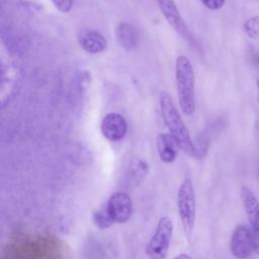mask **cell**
<instances>
[{
  "label": "cell",
  "mask_w": 259,
  "mask_h": 259,
  "mask_svg": "<svg viewBox=\"0 0 259 259\" xmlns=\"http://www.w3.org/2000/svg\"><path fill=\"white\" fill-rule=\"evenodd\" d=\"M160 108L163 120L167 125L170 134L175 139L178 147L187 155L198 157V151L192 142L189 132L184 124L180 114L171 98V96L163 91L160 93Z\"/></svg>",
  "instance_id": "cell-1"
},
{
  "label": "cell",
  "mask_w": 259,
  "mask_h": 259,
  "mask_svg": "<svg viewBox=\"0 0 259 259\" xmlns=\"http://www.w3.org/2000/svg\"><path fill=\"white\" fill-rule=\"evenodd\" d=\"M175 77L179 105L185 115H190L195 110L194 97V73L189 59L179 56L175 62Z\"/></svg>",
  "instance_id": "cell-2"
},
{
  "label": "cell",
  "mask_w": 259,
  "mask_h": 259,
  "mask_svg": "<svg viewBox=\"0 0 259 259\" xmlns=\"http://www.w3.org/2000/svg\"><path fill=\"white\" fill-rule=\"evenodd\" d=\"M178 212L186 237L192 234L196 218V196L191 179L185 178L180 184L177 192Z\"/></svg>",
  "instance_id": "cell-3"
},
{
  "label": "cell",
  "mask_w": 259,
  "mask_h": 259,
  "mask_svg": "<svg viewBox=\"0 0 259 259\" xmlns=\"http://www.w3.org/2000/svg\"><path fill=\"white\" fill-rule=\"evenodd\" d=\"M173 230V222L169 217H162L159 220L155 233L146 248L149 259H165L167 257Z\"/></svg>",
  "instance_id": "cell-4"
},
{
  "label": "cell",
  "mask_w": 259,
  "mask_h": 259,
  "mask_svg": "<svg viewBox=\"0 0 259 259\" xmlns=\"http://www.w3.org/2000/svg\"><path fill=\"white\" fill-rule=\"evenodd\" d=\"M105 210L113 223H126L133 212V202L128 194L123 191H116L107 200Z\"/></svg>",
  "instance_id": "cell-5"
},
{
  "label": "cell",
  "mask_w": 259,
  "mask_h": 259,
  "mask_svg": "<svg viewBox=\"0 0 259 259\" xmlns=\"http://www.w3.org/2000/svg\"><path fill=\"white\" fill-rule=\"evenodd\" d=\"M230 249L233 256L237 259H247L253 251L251 229L244 225L236 227L232 234Z\"/></svg>",
  "instance_id": "cell-6"
},
{
  "label": "cell",
  "mask_w": 259,
  "mask_h": 259,
  "mask_svg": "<svg viewBox=\"0 0 259 259\" xmlns=\"http://www.w3.org/2000/svg\"><path fill=\"white\" fill-rule=\"evenodd\" d=\"M102 135L110 142H118L124 138L127 132L125 118L116 112L107 113L100 124Z\"/></svg>",
  "instance_id": "cell-7"
},
{
  "label": "cell",
  "mask_w": 259,
  "mask_h": 259,
  "mask_svg": "<svg viewBox=\"0 0 259 259\" xmlns=\"http://www.w3.org/2000/svg\"><path fill=\"white\" fill-rule=\"evenodd\" d=\"M241 198L250 229L259 235V200L248 186H242Z\"/></svg>",
  "instance_id": "cell-8"
},
{
  "label": "cell",
  "mask_w": 259,
  "mask_h": 259,
  "mask_svg": "<svg viewBox=\"0 0 259 259\" xmlns=\"http://www.w3.org/2000/svg\"><path fill=\"white\" fill-rule=\"evenodd\" d=\"M80 47L89 54H98L105 50L106 39L104 36L93 29H82L78 34Z\"/></svg>",
  "instance_id": "cell-9"
},
{
  "label": "cell",
  "mask_w": 259,
  "mask_h": 259,
  "mask_svg": "<svg viewBox=\"0 0 259 259\" xmlns=\"http://www.w3.org/2000/svg\"><path fill=\"white\" fill-rule=\"evenodd\" d=\"M160 10L166 20L172 27L182 35H187V26L179 13V10L173 0H157Z\"/></svg>",
  "instance_id": "cell-10"
},
{
  "label": "cell",
  "mask_w": 259,
  "mask_h": 259,
  "mask_svg": "<svg viewBox=\"0 0 259 259\" xmlns=\"http://www.w3.org/2000/svg\"><path fill=\"white\" fill-rule=\"evenodd\" d=\"M156 146L159 158L163 163L169 164L175 161L177 157V149L179 147L171 134L158 135Z\"/></svg>",
  "instance_id": "cell-11"
},
{
  "label": "cell",
  "mask_w": 259,
  "mask_h": 259,
  "mask_svg": "<svg viewBox=\"0 0 259 259\" xmlns=\"http://www.w3.org/2000/svg\"><path fill=\"white\" fill-rule=\"evenodd\" d=\"M115 35L118 44L125 51L135 50L140 41V34L138 29L131 23L120 22L115 30Z\"/></svg>",
  "instance_id": "cell-12"
},
{
  "label": "cell",
  "mask_w": 259,
  "mask_h": 259,
  "mask_svg": "<svg viewBox=\"0 0 259 259\" xmlns=\"http://www.w3.org/2000/svg\"><path fill=\"white\" fill-rule=\"evenodd\" d=\"M149 172V165L148 163L140 158H134L128 166L127 174L130 180L134 184H139L141 181L145 179Z\"/></svg>",
  "instance_id": "cell-13"
},
{
  "label": "cell",
  "mask_w": 259,
  "mask_h": 259,
  "mask_svg": "<svg viewBox=\"0 0 259 259\" xmlns=\"http://www.w3.org/2000/svg\"><path fill=\"white\" fill-rule=\"evenodd\" d=\"M92 221H93L94 225L101 230L108 229L112 226V224H114L105 209L94 211L93 215H92Z\"/></svg>",
  "instance_id": "cell-14"
},
{
  "label": "cell",
  "mask_w": 259,
  "mask_h": 259,
  "mask_svg": "<svg viewBox=\"0 0 259 259\" xmlns=\"http://www.w3.org/2000/svg\"><path fill=\"white\" fill-rule=\"evenodd\" d=\"M246 33L254 39H259V16L248 19L244 24Z\"/></svg>",
  "instance_id": "cell-15"
},
{
  "label": "cell",
  "mask_w": 259,
  "mask_h": 259,
  "mask_svg": "<svg viewBox=\"0 0 259 259\" xmlns=\"http://www.w3.org/2000/svg\"><path fill=\"white\" fill-rule=\"evenodd\" d=\"M54 6L62 13H68L74 5V0H52Z\"/></svg>",
  "instance_id": "cell-16"
},
{
  "label": "cell",
  "mask_w": 259,
  "mask_h": 259,
  "mask_svg": "<svg viewBox=\"0 0 259 259\" xmlns=\"http://www.w3.org/2000/svg\"><path fill=\"white\" fill-rule=\"evenodd\" d=\"M226 0H201L202 4L208 8V9H211V10H218L220 9L224 3H225Z\"/></svg>",
  "instance_id": "cell-17"
},
{
  "label": "cell",
  "mask_w": 259,
  "mask_h": 259,
  "mask_svg": "<svg viewBox=\"0 0 259 259\" xmlns=\"http://www.w3.org/2000/svg\"><path fill=\"white\" fill-rule=\"evenodd\" d=\"M252 235V245H253V251L259 255V235L256 234L251 230Z\"/></svg>",
  "instance_id": "cell-18"
},
{
  "label": "cell",
  "mask_w": 259,
  "mask_h": 259,
  "mask_svg": "<svg viewBox=\"0 0 259 259\" xmlns=\"http://www.w3.org/2000/svg\"><path fill=\"white\" fill-rule=\"evenodd\" d=\"M173 259H193L191 256H189L188 254H185V253H181L177 256H175Z\"/></svg>",
  "instance_id": "cell-19"
}]
</instances>
